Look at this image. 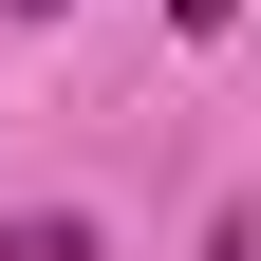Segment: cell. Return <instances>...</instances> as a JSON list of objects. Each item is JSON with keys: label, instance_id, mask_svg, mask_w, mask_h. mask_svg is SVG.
Segmentation results:
<instances>
[{"label": "cell", "instance_id": "6da1fadb", "mask_svg": "<svg viewBox=\"0 0 261 261\" xmlns=\"http://www.w3.org/2000/svg\"><path fill=\"white\" fill-rule=\"evenodd\" d=\"M0 261H93V224H75V205H19V224H0Z\"/></svg>", "mask_w": 261, "mask_h": 261}]
</instances>
